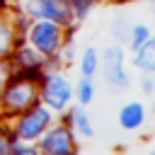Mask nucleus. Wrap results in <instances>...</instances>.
Wrapping results in <instances>:
<instances>
[{
    "label": "nucleus",
    "mask_w": 155,
    "mask_h": 155,
    "mask_svg": "<svg viewBox=\"0 0 155 155\" xmlns=\"http://www.w3.org/2000/svg\"><path fill=\"white\" fill-rule=\"evenodd\" d=\"M17 116L19 119L12 124V131L10 133L19 143H36L44 136V131L53 124V111L48 107H44L41 102L34 104V107H29L27 111H22Z\"/></svg>",
    "instance_id": "20e7f679"
},
{
    "label": "nucleus",
    "mask_w": 155,
    "mask_h": 155,
    "mask_svg": "<svg viewBox=\"0 0 155 155\" xmlns=\"http://www.w3.org/2000/svg\"><path fill=\"white\" fill-rule=\"evenodd\" d=\"M12 148H15V138L10 131L0 128V155H12Z\"/></svg>",
    "instance_id": "f3484780"
},
{
    "label": "nucleus",
    "mask_w": 155,
    "mask_h": 155,
    "mask_svg": "<svg viewBox=\"0 0 155 155\" xmlns=\"http://www.w3.org/2000/svg\"><path fill=\"white\" fill-rule=\"evenodd\" d=\"M138 87H140V92H143L145 97H150V94L155 92V80H153V73H143V75L138 78Z\"/></svg>",
    "instance_id": "a211bd4d"
},
{
    "label": "nucleus",
    "mask_w": 155,
    "mask_h": 155,
    "mask_svg": "<svg viewBox=\"0 0 155 155\" xmlns=\"http://www.w3.org/2000/svg\"><path fill=\"white\" fill-rule=\"evenodd\" d=\"M10 56H12L10 70H17V73H36V75H41L44 68H46V61H44L27 41H24V44H17Z\"/></svg>",
    "instance_id": "6e6552de"
},
{
    "label": "nucleus",
    "mask_w": 155,
    "mask_h": 155,
    "mask_svg": "<svg viewBox=\"0 0 155 155\" xmlns=\"http://www.w3.org/2000/svg\"><path fill=\"white\" fill-rule=\"evenodd\" d=\"M65 29L56 22L46 19H31L27 27V44L41 56V58H56L63 53L65 46Z\"/></svg>",
    "instance_id": "f03ea898"
},
{
    "label": "nucleus",
    "mask_w": 155,
    "mask_h": 155,
    "mask_svg": "<svg viewBox=\"0 0 155 155\" xmlns=\"http://www.w3.org/2000/svg\"><path fill=\"white\" fill-rule=\"evenodd\" d=\"M68 5L73 12V19H85L97 7V0H68Z\"/></svg>",
    "instance_id": "dca6fc26"
},
{
    "label": "nucleus",
    "mask_w": 155,
    "mask_h": 155,
    "mask_svg": "<svg viewBox=\"0 0 155 155\" xmlns=\"http://www.w3.org/2000/svg\"><path fill=\"white\" fill-rule=\"evenodd\" d=\"M17 31L19 29H17L15 19H10L7 15L0 12V58H10V53L19 44L17 41Z\"/></svg>",
    "instance_id": "9b49d317"
},
{
    "label": "nucleus",
    "mask_w": 155,
    "mask_h": 155,
    "mask_svg": "<svg viewBox=\"0 0 155 155\" xmlns=\"http://www.w3.org/2000/svg\"><path fill=\"white\" fill-rule=\"evenodd\" d=\"M39 99L44 102V107H48L51 111H68V107L73 104V82L65 73L58 70H46L39 75Z\"/></svg>",
    "instance_id": "7ed1b4c3"
},
{
    "label": "nucleus",
    "mask_w": 155,
    "mask_h": 155,
    "mask_svg": "<svg viewBox=\"0 0 155 155\" xmlns=\"http://www.w3.org/2000/svg\"><path fill=\"white\" fill-rule=\"evenodd\" d=\"M70 109V114H68V126H70V131L75 133V136H80V138H92L94 136V126H92V119H90V114L85 111V107H80V104H70L68 107Z\"/></svg>",
    "instance_id": "9d476101"
},
{
    "label": "nucleus",
    "mask_w": 155,
    "mask_h": 155,
    "mask_svg": "<svg viewBox=\"0 0 155 155\" xmlns=\"http://www.w3.org/2000/svg\"><path fill=\"white\" fill-rule=\"evenodd\" d=\"M153 39V29H150V24H143V22H136V24H131L128 27V36H126V44H128V48L131 51H136V48H140L145 41H150Z\"/></svg>",
    "instance_id": "2eb2a0df"
},
{
    "label": "nucleus",
    "mask_w": 155,
    "mask_h": 155,
    "mask_svg": "<svg viewBox=\"0 0 155 155\" xmlns=\"http://www.w3.org/2000/svg\"><path fill=\"white\" fill-rule=\"evenodd\" d=\"M148 121V109L140 99H131L119 109V126L124 131H138Z\"/></svg>",
    "instance_id": "1a4fd4ad"
},
{
    "label": "nucleus",
    "mask_w": 155,
    "mask_h": 155,
    "mask_svg": "<svg viewBox=\"0 0 155 155\" xmlns=\"http://www.w3.org/2000/svg\"><path fill=\"white\" fill-rule=\"evenodd\" d=\"M36 148L41 155H78V138L70 131V126L61 121V124H51L44 131Z\"/></svg>",
    "instance_id": "423d86ee"
},
{
    "label": "nucleus",
    "mask_w": 155,
    "mask_h": 155,
    "mask_svg": "<svg viewBox=\"0 0 155 155\" xmlns=\"http://www.w3.org/2000/svg\"><path fill=\"white\" fill-rule=\"evenodd\" d=\"M39 104V75L36 73H10L2 85L0 107L5 114H22Z\"/></svg>",
    "instance_id": "f257e3e1"
},
{
    "label": "nucleus",
    "mask_w": 155,
    "mask_h": 155,
    "mask_svg": "<svg viewBox=\"0 0 155 155\" xmlns=\"http://www.w3.org/2000/svg\"><path fill=\"white\" fill-rule=\"evenodd\" d=\"M99 70L107 80V85L116 92H124L131 87L128 73H126V48L124 44H109L99 53Z\"/></svg>",
    "instance_id": "39448f33"
},
{
    "label": "nucleus",
    "mask_w": 155,
    "mask_h": 155,
    "mask_svg": "<svg viewBox=\"0 0 155 155\" xmlns=\"http://www.w3.org/2000/svg\"><path fill=\"white\" fill-rule=\"evenodd\" d=\"M94 94H97V85L92 78H80L78 85L73 87V99H78L80 107H90L94 102Z\"/></svg>",
    "instance_id": "4468645a"
},
{
    "label": "nucleus",
    "mask_w": 155,
    "mask_h": 155,
    "mask_svg": "<svg viewBox=\"0 0 155 155\" xmlns=\"http://www.w3.org/2000/svg\"><path fill=\"white\" fill-rule=\"evenodd\" d=\"M131 65H133L136 70H140V73H153V70H155V39L145 41L140 48L133 51Z\"/></svg>",
    "instance_id": "f8f14e48"
},
{
    "label": "nucleus",
    "mask_w": 155,
    "mask_h": 155,
    "mask_svg": "<svg viewBox=\"0 0 155 155\" xmlns=\"http://www.w3.org/2000/svg\"><path fill=\"white\" fill-rule=\"evenodd\" d=\"M7 75H10V65H0V94H2V85H5Z\"/></svg>",
    "instance_id": "aec40b11"
},
{
    "label": "nucleus",
    "mask_w": 155,
    "mask_h": 155,
    "mask_svg": "<svg viewBox=\"0 0 155 155\" xmlns=\"http://www.w3.org/2000/svg\"><path fill=\"white\" fill-rule=\"evenodd\" d=\"M22 15H27L29 19L56 22L61 27H73L75 24L68 0H24Z\"/></svg>",
    "instance_id": "0eeeda50"
},
{
    "label": "nucleus",
    "mask_w": 155,
    "mask_h": 155,
    "mask_svg": "<svg viewBox=\"0 0 155 155\" xmlns=\"http://www.w3.org/2000/svg\"><path fill=\"white\" fill-rule=\"evenodd\" d=\"M78 68H80L82 78H94L99 70V51L94 46H85L80 58H78Z\"/></svg>",
    "instance_id": "ddd939ff"
},
{
    "label": "nucleus",
    "mask_w": 155,
    "mask_h": 155,
    "mask_svg": "<svg viewBox=\"0 0 155 155\" xmlns=\"http://www.w3.org/2000/svg\"><path fill=\"white\" fill-rule=\"evenodd\" d=\"M12 155H41V153H39V148L34 143H19V140H15Z\"/></svg>",
    "instance_id": "6ab92c4d"
}]
</instances>
